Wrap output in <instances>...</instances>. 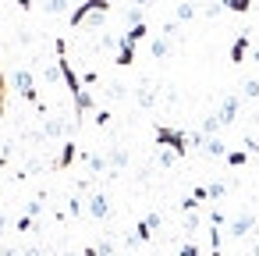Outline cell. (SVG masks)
I'll use <instances>...</instances> for the list:
<instances>
[{
	"label": "cell",
	"instance_id": "1",
	"mask_svg": "<svg viewBox=\"0 0 259 256\" xmlns=\"http://www.w3.org/2000/svg\"><path fill=\"white\" fill-rule=\"evenodd\" d=\"M156 142H160V146H167V150H174L178 157H185V153L192 150L188 132H181V128H167V125H156Z\"/></svg>",
	"mask_w": 259,
	"mask_h": 256
},
{
	"label": "cell",
	"instance_id": "2",
	"mask_svg": "<svg viewBox=\"0 0 259 256\" xmlns=\"http://www.w3.org/2000/svg\"><path fill=\"white\" fill-rule=\"evenodd\" d=\"M110 11V0H85V4H78L71 15H68V22L71 25H82L89 15H107Z\"/></svg>",
	"mask_w": 259,
	"mask_h": 256
},
{
	"label": "cell",
	"instance_id": "3",
	"mask_svg": "<svg viewBox=\"0 0 259 256\" xmlns=\"http://www.w3.org/2000/svg\"><path fill=\"white\" fill-rule=\"evenodd\" d=\"M15 86H18V93H22V96H25V100H29V103H32L36 111H43V103H39V96H36V82H32V71H25V68H22V71H15Z\"/></svg>",
	"mask_w": 259,
	"mask_h": 256
},
{
	"label": "cell",
	"instance_id": "4",
	"mask_svg": "<svg viewBox=\"0 0 259 256\" xmlns=\"http://www.w3.org/2000/svg\"><path fill=\"white\" fill-rule=\"evenodd\" d=\"M238 111H241V96H227V100L220 103V111H217L220 128H224V125H234V121H238Z\"/></svg>",
	"mask_w": 259,
	"mask_h": 256
},
{
	"label": "cell",
	"instance_id": "5",
	"mask_svg": "<svg viewBox=\"0 0 259 256\" xmlns=\"http://www.w3.org/2000/svg\"><path fill=\"white\" fill-rule=\"evenodd\" d=\"M132 61H135V43H132L128 36H121V40H117V64L128 68Z\"/></svg>",
	"mask_w": 259,
	"mask_h": 256
},
{
	"label": "cell",
	"instance_id": "6",
	"mask_svg": "<svg viewBox=\"0 0 259 256\" xmlns=\"http://www.w3.org/2000/svg\"><path fill=\"white\" fill-rule=\"evenodd\" d=\"M252 228H255V217L245 213V217L231 221V238H245V235H252Z\"/></svg>",
	"mask_w": 259,
	"mask_h": 256
},
{
	"label": "cell",
	"instance_id": "7",
	"mask_svg": "<svg viewBox=\"0 0 259 256\" xmlns=\"http://www.w3.org/2000/svg\"><path fill=\"white\" fill-rule=\"evenodd\" d=\"M248 54V32H238V40L231 43V64H241Z\"/></svg>",
	"mask_w": 259,
	"mask_h": 256
},
{
	"label": "cell",
	"instance_id": "8",
	"mask_svg": "<svg viewBox=\"0 0 259 256\" xmlns=\"http://www.w3.org/2000/svg\"><path fill=\"white\" fill-rule=\"evenodd\" d=\"M89 213H93V217H96V221H103V217H107V213H110V199H107V196H103V192H96V196H93V199H89Z\"/></svg>",
	"mask_w": 259,
	"mask_h": 256
},
{
	"label": "cell",
	"instance_id": "9",
	"mask_svg": "<svg viewBox=\"0 0 259 256\" xmlns=\"http://www.w3.org/2000/svg\"><path fill=\"white\" fill-rule=\"evenodd\" d=\"M71 160H75V142H64V150H61V157L54 160V167H57V171H68Z\"/></svg>",
	"mask_w": 259,
	"mask_h": 256
},
{
	"label": "cell",
	"instance_id": "10",
	"mask_svg": "<svg viewBox=\"0 0 259 256\" xmlns=\"http://www.w3.org/2000/svg\"><path fill=\"white\" fill-rule=\"evenodd\" d=\"M167 54H170V40H167V36H156V40H153V57L163 61Z\"/></svg>",
	"mask_w": 259,
	"mask_h": 256
},
{
	"label": "cell",
	"instance_id": "11",
	"mask_svg": "<svg viewBox=\"0 0 259 256\" xmlns=\"http://www.w3.org/2000/svg\"><path fill=\"white\" fill-rule=\"evenodd\" d=\"M252 8V0H224V11H234V15H245Z\"/></svg>",
	"mask_w": 259,
	"mask_h": 256
},
{
	"label": "cell",
	"instance_id": "12",
	"mask_svg": "<svg viewBox=\"0 0 259 256\" xmlns=\"http://www.w3.org/2000/svg\"><path fill=\"white\" fill-rule=\"evenodd\" d=\"M206 153H209V157H227V146H224L220 139H213V135H209V142H206Z\"/></svg>",
	"mask_w": 259,
	"mask_h": 256
},
{
	"label": "cell",
	"instance_id": "13",
	"mask_svg": "<svg viewBox=\"0 0 259 256\" xmlns=\"http://www.w3.org/2000/svg\"><path fill=\"white\" fill-rule=\"evenodd\" d=\"M43 8H47V15H64L68 11V0H47Z\"/></svg>",
	"mask_w": 259,
	"mask_h": 256
},
{
	"label": "cell",
	"instance_id": "14",
	"mask_svg": "<svg viewBox=\"0 0 259 256\" xmlns=\"http://www.w3.org/2000/svg\"><path fill=\"white\" fill-rule=\"evenodd\" d=\"M195 15H199V11H195V4H181V8H178V22H192Z\"/></svg>",
	"mask_w": 259,
	"mask_h": 256
},
{
	"label": "cell",
	"instance_id": "15",
	"mask_svg": "<svg viewBox=\"0 0 259 256\" xmlns=\"http://www.w3.org/2000/svg\"><path fill=\"white\" fill-rule=\"evenodd\" d=\"M224 160H227V164H231V167H241V164H245V160H248V153H245V150H234V153H227V157H224Z\"/></svg>",
	"mask_w": 259,
	"mask_h": 256
},
{
	"label": "cell",
	"instance_id": "16",
	"mask_svg": "<svg viewBox=\"0 0 259 256\" xmlns=\"http://www.w3.org/2000/svg\"><path fill=\"white\" fill-rule=\"evenodd\" d=\"M241 96H245V100H255V96H259V82H255V79H248V82L241 86Z\"/></svg>",
	"mask_w": 259,
	"mask_h": 256
},
{
	"label": "cell",
	"instance_id": "17",
	"mask_svg": "<svg viewBox=\"0 0 259 256\" xmlns=\"http://www.w3.org/2000/svg\"><path fill=\"white\" fill-rule=\"evenodd\" d=\"M153 100H156V96H153V89H149V86H142V89H139V103H142V107H153Z\"/></svg>",
	"mask_w": 259,
	"mask_h": 256
},
{
	"label": "cell",
	"instance_id": "18",
	"mask_svg": "<svg viewBox=\"0 0 259 256\" xmlns=\"http://www.w3.org/2000/svg\"><path fill=\"white\" fill-rule=\"evenodd\" d=\"M15 228H18V231H32V228H36V217H29V213H25V217H18V224H15Z\"/></svg>",
	"mask_w": 259,
	"mask_h": 256
},
{
	"label": "cell",
	"instance_id": "19",
	"mask_svg": "<svg viewBox=\"0 0 259 256\" xmlns=\"http://www.w3.org/2000/svg\"><path fill=\"white\" fill-rule=\"evenodd\" d=\"M224 192H227V185H224V181H213V185H209V199H220Z\"/></svg>",
	"mask_w": 259,
	"mask_h": 256
},
{
	"label": "cell",
	"instance_id": "20",
	"mask_svg": "<svg viewBox=\"0 0 259 256\" xmlns=\"http://www.w3.org/2000/svg\"><path fill=\"white\" fill-rule=\"evenodd\" d=\"M124 160H128L124 150H114V153H110V164H114V167H124Z\"/></svg>",
	"mask_w": 259,
	"mask_h": 256
},
{
	"label": "cell",
	"instance_id": "21",
	"mask_svg": "<svg viewBox=\"0 0 259 256\" xmlns=\"http://www.w3.org/2000/svg\"><path fill=\"white\" fill-rule=\"evenodd\" d=\"M181 256H202V252H199V245H192V242H185V245H181Z\"/></svg>",
	"mask_w": 259,
	"mask_h": 256
},
{
	"label": "cell",
	"instance_id": "22",
	"mask_svg": "<svg viewBox=\"0 0 259 256\" xmlns=\"http://www.w3.org/2000/svg\"><path fill=\"white\" fill-rule=\"evenodd\" d=\"M146 224H149V228H153V231H156V228H160V224H163V217H160V213H149V217H146Z\"/></svg>",
	"mask_w": 259,
	"mask_h": 256
},
{
	"label": "cell",
	"instance_id": "23",
	"mask_svg": "<svg viewBox=\"0 0 259 256\" xmlns=\"http://www.w3.org/2000/svg\"><path fill=\"white\" fill-rule=\"evenodd\" d=\"M110 121V111H96V125H107Z\"/></svg>",
	"mask_w": 259,
	"mask_h": 256
},
{
	"label": "cell",
	"instance_id": "24",
	"mask_svg": "<svg viewBox=\"0 0 259 256\" xmlns=\"http://www.w3.org/2000/svg\"><path fill=\"white\" fill-rule=\"evenodd\" d=\"M22 256H43V249H36V245H29V249H25Z\"/></svg>",
	"mask_w": 259,
	"mask_h": 256
},
{
	"label": "cell",
	"instance_id": "25",
	"mask_svg": "<svg viewBox=\"0 0 259 256\" xmlns=\"http://www.w3.org/2000/svg\"><path fill=\"white\" fill-rule=\"evenodd\" d=\"M0 256H18V249H11V245H4V249H0Z\"/></svg>",
	"mask_w": 259,
	"mask_h": 256
},
{
	"label": "cell",
	"instance_id": "26",
	"mask_svg": "<svg viewBox=\"0 0 259 256\" xmlns=\"http://www.w3.org/2000/svg\"><path fill=\"white\" fill-rule=\"evenodd\" d=\"M4 160H8V146H0V167H4Z\"/></svg>",
	"mask_w": 259,
	"mask_h": 256
},
{
	"label": "cell",
	"instance_id": "27",
	"mask_svg": "<svg viewBox=\"0 0 259 256\" xmlns=\"http://www.w3.org/2000/svg\"><path fill=\"white\" fill-rule=\"evenodd\" d=\"M132 4H135V8H149V0H132Z\"/></svg>",
	"mask_w": 259,
	"mask_h": 256
},
{
	"label": "cell",
	"instance_id": "28",
	"mask_svg": "<svg viewBox=\"0 0 259 256\" xmlns=\"http://www.w3.org/2000/svg\"><path fill=\"white\" fill-rule=\"evenodd\" d=\"M4 228H8V217H4V213H0V231H4Z\"/></svg>",
	"mask_w": 259,
	"mask_h": 256
}]
</instances>
